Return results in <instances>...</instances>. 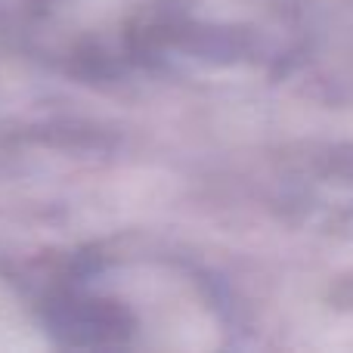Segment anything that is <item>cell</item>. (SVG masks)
Here are the masks:
<instances>
[{
    "label": "cell",
    "instance_id": "cell-3",
    "mask_svg": "<svg viewBox=\"0 0 353 353\" xmlns=\"http://www.w3.org/2000/svg\"><path fill=\"white\" fill-rule=\"evenodd\" d=\"M335 301L341 307H353V276H350V279H344L341 285L335 288Z\"/></svg>",
    "mask_w": 353,
    "mask_h": 353
},
{
    "label": "cell",
    "instance_id": "cell-2",
    "mask_svg": "<svg viewBox=\"0 0 353 353\" xmlns=\"http://www.w3.org/2000/svg\"><path fill=\"white\" fill-rule=\"evenodd\" d=\"M43 325L62 347L118 350L134 341L137 316L124 301L87 285H68L43 304Z\"/></svg>",
    "mask_w": 353,
    "mask_h": 353
},
{
    "label": "cell",
    "instance_id": "cell-1",
    "mask_svg": "<svg viewBox=\"0 0 353 353\" xmlns=\"http://www.w3.org/2000/svg\"><path fill=\"white\" fill-rule=\"evenodd\" d=\"M282 205L294 220L338 232L353 226V143H313L282 171Z\"/></svg>",
    "mask_w": 353,
    "mask_h": 353
}]
</instances>
